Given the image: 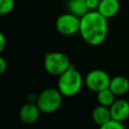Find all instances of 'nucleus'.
Listing matches in <instances>:
<instances>
[{
	"label": "nucleus",
	"instance_id": "nucleus-8",
	"mask_svg": "<svg viewBox=\"0 0 129 129\" xmlns=\"http://www.w3.org/2000/svg\"><path fill=\"white\" fill-rule=\"evenodd\" d=\"M112 119L124 122L129 118V102L125 99H116V101L109 107Z\"/></svg>",
	"mask_w": 129,
	"mask_h": 129
},
{
	"label": "nucleus",
	"instance_id": "nucleus-6",
	"mask_svg": "<svg viewBox=\"0 0 129 129\" xmlns=\"http://www.w3.org/2000/svg\"><path fill=\"white\" fill-rule=\"evenodd\" d=\"M80 24H81V17L67 12L59 15L55 21L56 30L66 36L74 35L80 31Z\"/></svg>",
	"mask_w": 129,
	"mask_h": 129
},
{
	"label": "nucleus",
	"instance_id": "nucleus-12",
	"mask_svg": "<svg viewBox=\"0 0 129 129\" xmlns=\"http://www.w3.org/2000/svg\"><path fill=\"white\" fill-rule=\"evenodd\" d=\"M68 10H69V12H71L79 17L84 16L85 14H87L90 11L85 0H69Z\"/></svg>",
	"mask_w": 129,
	"mask_h": 129
},
{
	"label": "nucleus",
	"instance_id": "nucleus-10",
	"mask_svg": "<svg viewBox=\"0 0 129 129\" xmlns=\"http://www.w3.org/2000/svg\"><path fill=\"white\" fill-rule=\"evenodd\" d=\"M109 88L116 96H123L129 92V79L124 76L111 78Z\"/></svg>",
	"mask_w": 129,
	"mask_h": 129
},
{
	"label": "nucleus",
	"instance_id": "nucleus-1",
	"mask_svg": "<svg viewBox=\"0 0 129 129\" xmlns=\"http://www.w3.org/2000/svg\"><path fill=\"white\" fill-rule=\"evenodd\" d=\"M79 33L86 43L92 46L100 45L108 35V19L97 10L89 11L81 17Z\"/></svg>",
	"mask_w": 129,
	"mask_h": 129
},
{
	"label": "nucleus",
	"instance_id": "nucleus-15",
	"mask_svg": "<svg viewBox=\"0 0 129 129\" xmlns=\"http://www.w3.org/2000/svg\"><path fill=\"white\" fill-rule=\"evenodd\" d=\"M99 129H125V126L123 125V122L111 119L107 123L99 126Z\"/></svg>",
	"mask_w": 129,
	"mask_h": 129
},
{
	"label": "nucleus",
	"instance_id": "nucleus-3",
	"mask_svg": "<svg viewBox=\"0 0 129 129\" xmlns=\"http://www.w3.org/2000/svg\"><path fill=\"white\" fill-rule=\"evenodd\" d=\"M62 97L63 95L57 88H46L37 95L36 104L41 113L51 114L60 108Z\"/></svg>",
	"mask_w": 129,
	"mask_h": 129
},
{
	"label": "nucleus",
	"instance_id": "nucleus-18",
	"mask_svg": "<svg viewBox=\"0 0 129 129\" xmlns=\"http://www.w3.org/2000/svg\"><path fill=\"white\" fill-rule=\"evenodd\" d=\"M5 46H6V37L4 33H0V52L4 50Z\"/></svg>",
	"mask_w": 129,
	"mask_h": 129
},
{
	"label": "nucleus",
	"instance_id": "nucleus-13",
	"mask_svg": "<svg viewBox=\"0 0 129 129\" xmlns=\"http://www.w3.org/2000/svg\"><path fill=\"white\" fill-rule=\"evenodd\" d=\"M97 101L99 105L110 107L116 101V95L111 91L110 88H107L97 93Z\"/></svg>",
	"mask_w": 129,
	"mask_h": 129
},
{
	"label": "nucleus",
	"instance_id": "nucleus-16",
	"mask_svg": "<svg viewBox=\"0 0 129 129\" xmlns=\"http://www.w3.org/2000/svg\"><path fill=\"white\" fill-rule=\"evenodd\" d=\"M85 1H86V4L90 11L97 10L99 7V4H100V0H85Z\"/></svg>",
	"mask_w": 129,
	"mask_h": 129
},
{
	"label": "nucleus",
	"instance_id": "nucleus-5",
	"mask_svg": "<svg viewBox=\"0 0 129 129\" xmlns=\"http://www.w3.org/2000/svg\"><path fill=\"white\" fill-rule=\"evenodd\" d=\"M110 82L111 78L109 74L100 69L90 71L85 77V86L90 91L95 93L109 88Z\"/></svg>",
	"mask_w": 129,
	"mask_h": 129
},
{
	"label": "nucleus",
	"instance_id": "nucleus-4",
	"mask_svg": "<svg viewBox=\"0 0 129 129\" xmlns=\"http://www.w3.org/2000/svg\"><path fill=\"white\" fill-rule=\"evenodd\" d=\"M72 66L70 57L61 51H49L44 55L43 68L48 75L58 77Z\"/></svg>",
	"mask_w": 129,
	"mask_h": 129
},
{
	"label": "nucleus",
	"instance_id": "nucleus-17",
	"mask_svg": "<svg viewBox=\"0 0 129 129\" xmlns=\"http://www.w3.org/2000/svg\"><path fill=\"white\" fill-rule=\"evenodd\" d=\"M8 69V63L3 56H0V74H4Z\"/></svg>",
	"mask_w": 129,
	"mask_h": 129
},
{
	"label": "nucleus",
	"instance_id": "nucleus-7",
	"mask_svg": "<svg viewBox=\"0 0 129 129\" xmlns=\"http://www.w3.org/2000/svg\"><path fill=\"white\" fill-rule=\"evenodd\" d=\"M40 109L34 102H27L21 106L19 110V119L22 123L30 125L35 123L40 116Z\"/></svg>",
	"mask_w": 129,
	"mask_h": 129
},
{
	"label": "nucleus",
	"instance_id": "nucleus-2",
	"mask_svg": "<svg viewBox=\"0 0 129 129\" xmlns=\"http://www.w3.org/2000/svg\"><path fill=\"white\" fill-rule=\"evenodd\" d=\"M57 89L63 97H74L80 93L85 85V78L82 74L72 66L64 73L57 77Z\"/></svg>",
	"mask_w": 129,
	"mask_h": 129
},
{
	"label": "nucleus",
	"instance_id": "nucleus-11",
	"mask_svg": "<svg viewBox=\"0 0 129 129\" xmlns=\"http://www.w3.org/2000/svg\"><path fill=\"white\" fill-rule=\"evenodd\" d=\"M92 119H93L94 123L97 124L98 126H101V125L107 123L108 121H110L112 119L111 113H110V108L106 107V106H102V105L96 106L92 111Z\"/></svg>",
	"mask_w": 129,
	"mask_h": 129
},
{
	"label": "nucleus",
	"instance_id": "nucleus-14",
	"mask_svg": "<svg viewBox=\"0 0 129 129\" xmlns=\"http://www.w3.org/2000/svg\"><path fill=\"white\" fill-rule=\"evenodd\" d=\"M14 0H0V14H9L14 8Z\"/></svg>",
	"mask_w": 129,
	"mask_h": 129
},
{
	"label": "nucleus",
	"instance_id": "nucleus-9",
	"mask_svg": "<svg viewBox=\"0 0 129 129\" xmlns=\"http://www.w3.org/2000/svg\"><path fill=\"white\" fill-rule=\"evenodd\" d=\"M120 10V1L119 0H100L99 7L97 9L104 17L107 19L114 17Z\"/></svg>",
	"mask_w": 129,
	"mask_h": 129
}]
</instances>
